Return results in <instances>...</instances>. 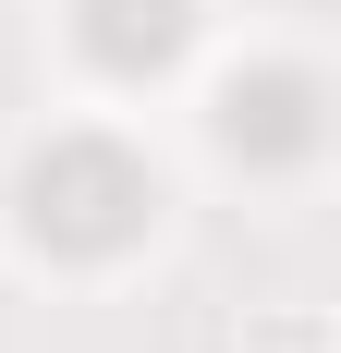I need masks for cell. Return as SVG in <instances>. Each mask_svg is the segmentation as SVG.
I'll return each mask as SVG.
<instances>
[{
    "label": "cell",
    "mask_w": 341,
    "mask_h": 353,
    "mask_svg": "<svg viewBox=\"0 0 341 353\" xmlns=\"http://www.w3.org/2000/svg\"><path fill=\"white\" fill-rule=\"evenodd\" d=\"M146 208H159V183H146L135 146H110V134H61V146L25 159V232L49 256H122L146 232Z\"/></svg>",
    "instance_id": "obj_1"
},
{
    "label": "cell",
    "mask_w": 341,
    "mask_h": 353,
    "mask_svg": "<svg viewBox=\"0 0 341 353\" xmlns=\"http://www.w3.org/2000/svg\"><path fill=\"white\" fill-rule=\"evenodd\" d=\"M195 37V0H73V49L110 73V85H146V73L183 61Z\"/></svg>",
    "instance_id": "obj_2"
},
{
    "label": "cell",
    "mask_w": 341,
    "mask_h": 353,
    "mask_svg": "<svg viewBox=\"0 0 341 353\" xmlns=\"http://www.w3.org/2000/svg\"><path fill=\"white\" fill-rule=\"evenodd\" d=\"M220 134L244 146V159H269V171H293V159H317V73H244L232 98H220Z\"/></svg>",
    "instance_id": "obj_3"
}]
</instances>
